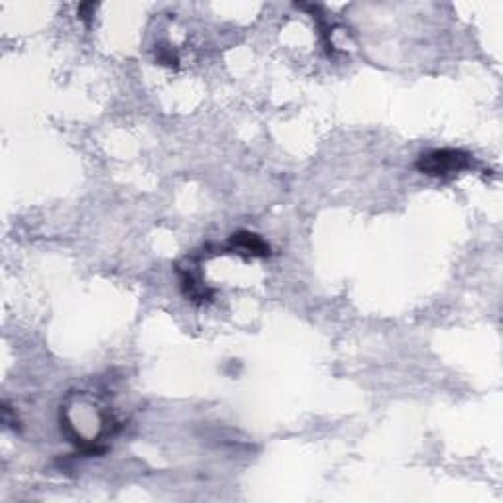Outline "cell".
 Returning a JSON list of instances; mask_svg holds the SVG:
<instances>
[{"label": "cell", "mask_w": 503, "mask_h": 503, "mask_svg": "<svg viewBox=\"0 0 503 503\" xmlns=\"http://www.w3.org/2000/svg\"><path fill=\"white\" fill-rule=\"evenodd\" d=\"M472 165V155L462 150H432L429 154H423L417 162V170L421 173H427L431 177H447L468 170Z\"/></svg>", "instance_id": "6da1fadb"}, {"label": "cell", "mask_w": 503, "mask_h": 503, "mask_svg": "<svg viewBox=\"0 0 503 503\" xmlns=\"http://www.w3.org/2000/svg\"><path fill=\"white\" fill-rule=\"evenodd\" d=\"M229 250L242 256H250V258H265V256H270V246L265 244L258 234L246 231L232 234V239L229 242Z\"/></svg>", "instance_id": "7a4b0ae2"}]
</instances>
